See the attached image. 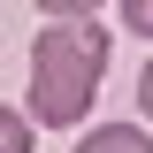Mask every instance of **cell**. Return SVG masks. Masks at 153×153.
<instances>
[{
    "label": "cell",
    "mask_w": 153,
    "mask_h": 153,
    "mask_svg": "<svg viewBox=\"0 0 153 153\" xmlns=\"http://www.w3.org/2000/svg\"><path fill=\"white\" fill-rule=\"evenodd\" d=\"M115 38L92 16H46V31L31 38V123L46 130H76L100 100Z\"/></svg>",
    "instance_id": "obj_1"
},
{
    "label": "cell",
    "mask_w": 153,
    "mask_h": 153,
    "mask_svg": "<svg viewBox=\"0 0 153 153\" xmlns=\"http://www.w3.org/2000/svg\"><path fill=\"white\" fill-rule=\"evenodd\" d=\"M76 153H153V130H138V123H92L76 138Z\"/></svg>",
    "instance_id": "obj_2"
},
{
    "label": "cell",
    "mask_w": 153,
    "mask_h": 153,
    "mask_svg": "<svg viewBox=\"0 0 153 153\" xmlns=\"http://www.w3.org/2000/svg\"><path fill=\"white\" fill-rule=\"evenodd\" d=\"M0 153H38V123H31V107H0Z\"/></svg>",
    "instance_id": "obj_3"
},
{
    "label": "cell",
    "mask_w": 153,
    "mask_h": 153,
    "mask_svg": "<svg viewBox=\"0 0 153 153\" xmlns=\"http://www.w3.org/2000/svg\"><path fill=\"white\" fill-rule=\"evenodd\" d=\"M123 8V31L130 38H153V0H115Z\"/></svg>",
    "instance_id": "obj_4"
},
{
    "label": "cell",
    "mask_w": 153,
    "mask_h": 153,
    "mask_svg": "<svg viewBox=\"0 0 153 153\" xmlns=\"http://www.w3.org/2000/svg\"><path fill=\"white\" fill-rule=\"evenodd\" d=\"M107 0H38V16H100Z\"/></svg>",
    "instance_id": "obj_5"
},
{
    "label": "cell",
    "mask_w": 153,
    "mask_h": 153,
    "mask_svg": "<svg viewBox=\"0 0 153 153\" xmlns=\"http://www.w3.org/2000/svg\"><path fill=\"white\" fill-rule=\"evenodd\" d=\"M138 107H146V123H153V61L138 69Z\"/></svg>",
    "instance_id": "obj_6"
}]
</instances>
